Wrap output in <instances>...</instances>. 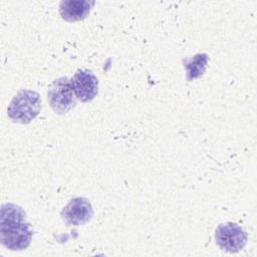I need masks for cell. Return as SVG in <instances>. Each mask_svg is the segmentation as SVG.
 <instances>
[{"mask_svg": "<svg viewBox=\"0 0 257 257\" xmlns=\"http://www.w3.org/2000/svg\"><path fill=\"white\" fill-rule=\"evenodd\" d=\"M32 229L25 223L24 211L14 204H4L0 214L1 243L10 250H23L32 238Z\"/></svg>", "mask_w": 257, "mask_h": 257, "instance_id": "6da1fadb", "label": "cell"}, {"mask_svg": "<svg viewBox=\"0 0 257 257\" xmlns=\"http://www.w3.org/2000/svg\"><path fill=\"white\" fill-rule=\"evenodd\" d=\"M41 109V99L37 92L28 89L20 90L11 100L7 112L8 116L19 123H29Z\"/></svg>", "mask_w": 257, "mask_h": 257, "instance_id": "7a4b0ae2", "label": "cell"}, {"mask_svg": "<svg viewBox=\"0 0 257 257\" xmlns=\"http://www.w3.org/2000/svg\"><path fill=\"white\" fill-rule=\"evenodd\" d=\"M74 95L72 83L67 77H61L53 81L47 92L51 108L59 114L66 113L74 105Z\"/></svg>", "mask_w": 257, "mask_h": 257, "instance_id": "3957f363", "label": "cell"}, {"mask_svg": "<svg viewBox=\"0 0 257 257\" xmlns=\"http://www.w3.org/2000/svg\"><path fill=\"white\" fill-rule=\"evenodd\" d=\"M215 237L220 248L230 253L240 251L247 243V233L234 223L220 224Z\"/></svg>", "mask_w": 257, "mask_h": 257, "instance_id": "277c9868", "label": "cell"}, {"mask_svg": "<svg viewBox=\"0 0 257 257\" xmlns=\"http://www.w3.org/2000/svg\"><path fill=\"white\" fill-rule=\"evenodd\" d=\"M93 216L90 203L84 198L72 199L62 210L61 217L67 225L79 226L88 222Z\"/></svg>", "mask_w": 257, "mask_h": 257, "instance_id": "5b68a950", "label": "cell"}, {"mask_svg": "<svg viewBox=\"0 0 257 257\" xmlns=\"http://www.w3.org/2000/svg\"><path fill=\"white\" fill-rule=\"evenodd\" d=\"M71 83L75 96L81 101H90L97 94L98 80L91 71H77L74 74Z\"/></svg>", "mask_w": 257, "mask_h": 257, "instance_id": "8992f818", "label": "cell"}, {"mask_svg": "<svg viewBox=\"0 0 257 257\" xmlns=\"http://www.w3.org/2000/svg\"><path fill=\"white\" fill-rule=\"evenodd\" d=\"M92 5L86 0H64L59 4V13L67 21H79L88 15Z\"/></svg>", "mask_w": 257, "mask_h": 257, "instance_id": "52a82bcc", "label": "cell"}, {"mask_svg": "<svg viewBox=\"0 0 257 257\" xmlns=\"http://www.w3.org/2000/svg\"><path fill=\"white\" fill-rule=\"evenodd\" d=\"M208 61V56L205 53H199L192 58L185 61V67L187 69V77L189 80L200 77L205 69Z\"/></svg>", "mask_w": 257, "mask_h": 257, "instance_id": "ba28073f", "label": "cell"}]
</instances>
